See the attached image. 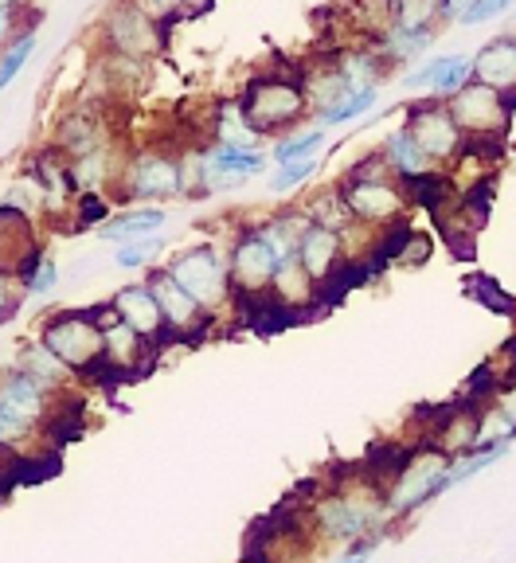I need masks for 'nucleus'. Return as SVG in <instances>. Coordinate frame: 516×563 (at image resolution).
Listing matches in <instances>:
<instances>
[{
	"mask_svg": "<svg viewBox=\"0 0 516 563\" xmlns=\"http://www.w3.org/2000/svg\"><path fill=\"white\" fill-rule=\"evenodd\" d=\"M168 274L200 301V309H216L228 294H235L231 290V271L223 266V258H219L211 246H196V251L180 255L168 266Z\"/></svg>",
	"mask_w": 516,
	"mask_h": 563,
	"instance_id": "obj_7",
	"label": "nucleus"
},
{
	"mask_svg": "<svg viewBox=\"0 0 516 563\" xmlns=\"http://www.w3.org/2000/svg\"><path fill=\"white\" fill-rule=\"evenodd\" d=\"M28 427H32V422H28V419H20V415H12L9 407H0V442H17V439H24Z\"/></svg>",
	"mask_w": 516,
	"mask_h": 563,
	"instance_id": "obj_33",
	"label": "nucleus"
},
{
	"mask_svg": "<svg viewBox=\"0 0 516 563\" xmlns=\"http://www.w3.org/2000/svg\"><path fill=\"white\" fill-rule=\"evenodd\" d=\"M403 130L411 133V141L435 161L438 168L454 165L465 153V130L458 125V118L450 114L447 98H419V102H407V114H403Z\"/></svg>",
	"mask_w": 516,
	"mask_h": 563,
	"instance_id": "obj_3",
	"label": "nucleus"
},
{
	"mask_svg": "<svg viewBox=\"0 0 516 563\" xmlns=\"http://www.w3.org/2000/svg\"><path fill=\"white\" fill-rule=\"evenodd\" d=\"M516 0H477V4L458 20V27H477V24H490V20H501Z\"/></svg>",
	"mask_w": 516,
	"mask_h": 563,
	"instance_id": "obj_31",
	"label": "nucleus"
},
{
	"mask_svg": "<svg viewBox=\"0 0 516 563\" xmlns=\"http://www.w3.org/2000/svg\"><path fill=\"white\" fill-rule=\"evenodd\" d=\"M12 4H17V0H0V9H12Z\"/></svg>",
	"mask_w": 516,
	"mask_h": 563,
	"instance_id": "obj_38",
	"label": "nucleus"
},
{
	"mask_svg": "<svg viewBox=\"0 0 516 563\" xmlns=\"http://www.w3.org/2000/svg\"><path fill=\"white\" fill-rule=\"evenodd\" d=\"M447 102H450V114L465 130V137H505L508 125H513V110H508L505 95L493 90L490 82L470 79Z\"/></svg>",
	"mask_w": 516,
	"mask_h": 563,
	"instance_id": "obj_4",
	"label": "nucleus"
},
{
	"mask_svg": "<svg viewBox=\"0 0 516 563\" xmlns=\"http://www.w3.org/2000/svg\"><path fill=\"white\" fill-rule=\"evenodd\" d=\"M125 188L138 200H168V196L184 192V161L168 157L161 150H150L133 157L130 173H125Z\"/></svg>",
	"mask_w": 516,
	"mask_h": 563,
	"instance_id": "obj_9",
	"label": "nucleus"
},
{
	"mask_svg": "<svg viewBox=\"0 0 516 563\" xmlns=\"http://www.w3.org/2000/svg\"><path fill=\"white\" fill-rule=\"evenodd\" d=\"M0 470H4V442H0Z\"/></svg>",
	"mask_w": 516,
	"mask_h": 563,
	"instance_id": "obj_39",
	"label": "nucleus"
},
{
	"mask_svg": "<svg viewBox=\"0 0 516 563\" xmlns=\"http://www.w3.org/2000/svg\"><path fill=\"white\" fill-rule=\"evenodd\" d=\"M168 223L165 208H133L125 216H118L114 223H106L98 235L102 239H114V243H130V239H150V235H161Z\"/></svg>",
	"mask_w": 516,
	"mask_h": 563,
	"instance_id": "obj_18",
	"label": "nucleus"
},
{
	"mask_svg": "<svg viewBox=\"0 0 516 563\" xmlns=\"http://www.w3.org/2000/svg\"><path fill=\"white\" fill-rule=\"evenodd\" d=\"M473 79L490 82L501 95L516 90V32H505L473 55Z\"/></svg>",
	"mask_w": 516,
	"mask_h": 563,
	"instance_id": "obj_13",
	"label": "nucleus"
},
{
	"mask_svg": "<svg viewBox=\"0 0 516 563\" xmlns=\"http://www.w3.org/2000/svg\"><path fill=\"white\" fill-rule=\"evenodd\" d=\"M278 255L274 246L263 239V231L251 228L239 235V243L231 246V290L235 294H266L274 286V274H278Z\"/></svg>",
	"mask_w": 516,
	"mask_h": 563,
	"instance_id": "obj_8",
	"label": "nucleus"
},
{
	"mask_svg": "<svg viewBox=\"0 0 516 563\" xmlns=\"http://www.w3.org/2000/svg\"><path fill=\"white\" fill-rule=\"evenodd\" d=\"M102 35L110 40V47H114L118 55H133V59L153 55L161 47V24L153 16H145L133 0H122V4L106 16Z\"/></svg>",
	"mask_w": 516,
	"mask_h": 563,
	"instance_id": "obj_10",
	"label": "nucleus"
},
{
	"mask_svg": "<svg viewBox=\"0 0 516 563\" xmlns=\"http://www.w3.org/2000/svg\"><path fill=\"white\" fill-rule=\"evenodd\" d=\"M387 16L392 27L403 32H435L447 12H442V0H387Z\"/></svg>",
	"mask_w": 516,
	"mask_h": 563,
	"instance_id": "obj_20",
	"label": "nucleus"
},
{
	"mask_svg": "<svg viewBox=\"0 0 516 563\" xmlns=\"http://www.w3.org/2000/svg\"><path fill=\"white\" fill-rule=\"evenodd\" d=\"M266 165H274L271 153L216 141L211 150L200 153V192H235L251 176L266 173Z\"/></svg>",
	"mask_w": 516,
	"mask_h": 563,
	"instance_id": "obj_6",
	"label": "nucleus"
},
{
	"mask_svg": "<svg viewBox=\"0 0 516 563\" xmlns=\"http://www.w3.org/2000/svg\"><path fill=\"white\" fill-rule=\"evenodd\" d=\"M321 528L329 532V537L337 540H352V537H364L367 528H372V509H360V505L352 501H321Z\"/></svg>",
	"mask_w": 516,
	"mask_h": 563,
	"instance_id": "obj_19",
	"label": "nucleus"
},
{
	"mask_svg": "<svg viewBox=\"0 0 516 563\" xmlns=\"http://www.w3.org/2000/svg\"><path fill=\"white\" fill-rule=\"evenodd\" d=\"M44 344L67 368H79V372H90L106 356V333L98 325V317L59 313L44 329Z\"/></svg>",
	"mask_w": 516,
	"mask_h": 563,
	"instance_id": "obj_5",
	"label": "nucleus"
},
{
	"mask_svg": "<svg viewBox=\"0 0 516 563\" xmlns=\"http://www.w3.org/2000/svg\"><path fill=\"white\" fill-rule=\"evenodd\" d=\"M367 552H372V544H367V548H360L356 555H349V560H341V563H364V560H367Z\"/></svg>",
	"mask_w": 516,
	"mask_h": 563,
	"instance_id": "obj_37",
	"label": "nucleus"
},
{
	"mask_svg": "<svg viewBox=\"0 0 516 563\" xmlns=\"http://www.w3.org/2000/svg\"><path fill=\"white\" fill-rule=\"evenodd\" d=\"M470 294L482 301L485 309H493V313H513V309H516V298L501 290L490 274H477V278H470Z\"/></svg>",
	"mask_w": 516,
	"mask_h": 563,
	"instance_id": "obj_28",
	"label": "nucleus"
},
{
	"mask_svg": "<svg viewBox=\"0 0 516 563\" xmlns=\"http://www.w3.org/2000/svg\"><path fill=\"white\" fill-rule=\"evenodd\" d=\"M55 282H59V271H55V263L44 255V263H40L32 274H28V294H32V298H35V294H47L55 286Z\"/></svg>",
	"mask_w": 516,
	"mask_h": 563,
	"instance_id": "obj_32",
	"label": "nucleus"
},
{
	"mask_svg": "<svg viewBox=\"0 0 516 563\" xmlns=\"http://www.w3.org/2000/svg\"><path fill=\"white\" fill-rule=\"evenodd\" d=\"M473 79V55H430L399 79L403 90H427L435 98H450Z\"/></svg>",
	"mask_w": 516,
	"mask_h": 563,
	"instance_id": "obj_11",
	"label": "nucleus"
},
{
	"mask_svg": "<svg viewBox=\"0 0 516 563\" xmlns=\"http://www.w3.org/2000/svg\"><path fill=\"white\" fill-rule=\"evenodd\" d=\"M32 52H35V32H20L17 40L4 47V55H0V90L9 87V82H17L20 67H24Z\"/></svg>",
	"mask_w": 516,
	"mask_h": 563,
	"instance_id": "obj_25",
	"label": "nucleus"
},
{
	"mask_svg": "<svg viewBox=\"0 0 516 563\" xmlns=\"http://www.w3.org/2000/svg\"><path fill=\"white\" fill-rule=\"evenodd\" d=\"M114 309L125 317V325H133L141 336H157L165 329V313H161L153 286H125V290H118Z\"/></svg>",
	"mask_w": 516,
	"mask_h": 563,
	"instance_id": "obj_16",
	"label": "nucleus"
},
{
	"mask_svg": "<svg viewBox=\"0 0 516 563\" xmlns=\"http://www.w3.org/2000/svg\"><path fill=\"white\" fill-rule=\"evenodd\" d=\"M246 122L263 137L274 133H294V125L314 110L306 95V67L298 75H282V70H266L259 79L246 82V90L239 95Z\"/></svg>",
	"mask_w": 516,
	"mask_h": 563,
	"instance_id": "obj_1",
	"label": "nucleus"
},
{
	"mask_svg": "<svg viewBox=\"0 0 516 563\" xmlns=\"http://www.w3.org/2000/svg\"><path fill=\"white\" fill-rule=\"evenodd\" d=\"M473 4H477V0H442V12H447V20H454V24H458V20H462Z\"/></svg>",
	"mask_w": 516,
	"mask_h": 563,
	"instance_id": "obj_35",
	"label": "nucleus"
},
{
	"mask_svg": "<svg viewBox=\"0 0 516 563\" xmlns=\"http://www.w3.org/2000/svg\"><path fill=\"white\" fill-rule=\"evenodd\" d=\"M447 457L430 450V454H419L415 462H407L399 474V489L392 493V509H415L430 497V493H442V477H447Z\"/></svg>",
	"mask_w": 516,
	"mask_h": 563,
	"instance_id": "obj_12",
	"label": "nucleus"
},
{
	"mask_svg": "<svg viewBox=\"0 0 516 563\" xmlns=\"http://www.w3.org/2000/svg\"><path fill=\"white\" fill-rule=\"evenodd\" d=\"M376 102H380V87H364V90H352L349 98H344L337 110H329V114H317V125H344V122H356V118H364V114H372L376 110Z\"/></svg>",
	"mask_w": 516,
	"mask_h": 563,
	"instance_id": "obj_24",
	"label": "nucleus"
},
{
	"mask_svg": "<svg viewBox=\"0 0 516 563\" xmlns=\"http://www.w3.org/2000/svg\"><path fill=\"white\" fill-rule=\"evenodd\" d=\"M12 9H17V4H12ZM12 9H0V44H9L12 40Z\"/></svg>",
	"mask_w": 516,
	"mask_h": 563,
	"instance_id": "obj_36",
	"label": "nucleus"
},
{
	"mask_svg": "<svg viewBox=\"0 0 516 563\" xmlns=\"http://www.w3.org/2000/svg\"><path fill=\"white\" fill-rule=\"evenodd\" d=\"M259 137L263 133L254 130L251 122H246L243 106L235 102H223L216 114V141H223V145H246V150H259Z\"/></svg>",
	"mask_w": 516,
	"mask_h": 563,
	"instance_id": "obj_22",
	"label": "nucleus"
},
{
	"mask_svg": "<svg viewBox=\"0 0 516 563\" xmlns=\"http://www.w3.org/2000/svg\"><path fill=\"white\" fill-rule=\"evenodd\" d=\"M0 407H9L12 415L35 422L40 415H44V387L35 384L28 372H20V376H9L4 384H0Z\"/></svg>",
	"mask_w": 516,
	"mask_h": 563,
	"instance_id": "obj_21",
	"label": "nucleus"
},
{
	"mask_svg": "<svg viewBox=\"0 0 516 563\" xmlns=\"http://www.w3.org/2000/svg\"><path fill=\"white\" fill-rule=\"evenodd\" d=\"M341 196L360 223H384V228L395 216H403V208L411 203L407 192H403L399 176L387 168L384 153H372L367 161H360V165L344 176Z\"/></svg>",
	"mask_w": 516,
	"mask_h": 563,
	"instance_id": "obj_2",
	"label": "nucleus"
},
{
	"mask_svg": "<svg viewBox=\"0 0 516 563\" xmlns=\"http://www.w3.org/2000/svg\"><path fill=\"white\" fill-rule=\"evenodd\" d=\"M161 251V235H150V239H130V243L118 246L114 255V266H122V271H133V266H145L153 255Z\"/></svg>",
	"mask_w": 516,
	"mask_h": 563,
	"instance_id": "obj_30",
	"label": "nucleus"
},
{
	"mask_svg": "<svg viewBox=\"0 0 516 563\" xmlns=\"http://www.w3.org/2000/svg\"><path fill=\"white\" fill-rule=\"evenodd\" d=\"M384 161H387V168H392L395 176H419V173H430V168H438L435 161L427 157V153L419 150V145H415L411 141V133L403 130H392L384 137Z\"/></svg>",
	"mask_w": 516,
	"mask_h": 563,
	"instance_id": "obj_17",
	"label": "nucleus"
},
{
	"mask_svg": "<svg viewBox=\"0 0 516 563\" xmlns=\"http://www.w3.org/2000/svg\"><path fill=\"white\" fill-rule=\"evenodd\" d=\"M145 16H153L161 27L173 24V20H180L184 12H193V9H204V4H211V0H133Z\"/></svg>",
	"mask_w": 516,
	"mask_h": 563,
	"instance_id": "obj_27",
	"label": "nucleus"
},
{
	"mask_svg": "<svg viewBox=\"0 0 516 563\" xmlns=\"http://www.w3.org/2000/svg\"><path fill=\"white\" fill-rule=\"evenodd\" d=\"M321 168V157H309V161H294V165H278L271 176V192L274 196H286L294 192V188H301L309 180V176Z\"/></svg>",
	"mask_w": 516,
	"mask_h": 563,
	"instance_id": "obj_26",
	"label": "nucleus"
},
{
	"mask_svg": "<svg viewBox=\"0 0 516 563\" xmlns=\"http://www.w3.org/2000/svg\"><path fill=\"white\" fill-rule=\"evenodd\" d=\"M150 286H153V294H157L161 313H165V325L168 329H193V325H200V301L184 290L173 274L157 271Z\"/></svg>",
	"mask_w": 516,
	"mask_h": 563,
	"instance_id": "obj_15",
	"label": "nucleus"
},
{
	"mask_svg": "<svg viewBox=\"0 0 516 563\" xmlns=\"http://www.w3.org/2000/svg\"><path fill=\"white\" fill-rule=\"evenodd\" d=\"M24 368H28V376L35 379L40 387H47V384H55L59 379V372H63V361L55 356L47 344H40V349H32L24 356Z\"/></svg>",
	"mask_w": 516,
	"mask_h": 563,
	"instance_id": "obj_29",
	"label": "nucleus"
},
{
	"mask_svg": "<svg viewBox=\"0 0 516 563\" xmlns=\"http://www.w3.org/2000/svg\"><path fill=\"white\" fill-rule=\"evenodd\" d=\"M298 258L306 266L309 278L321 286L337 266L344 263V246H341V231L333 228H321V223H309L306 235H301V246H298Z\"/></svg>",
	"mask_w": 516,
	"mask_h": 563,
	"instance_id": "obj_14",
	"label": "nucleus"
},
{
	"mask_svg": "<svg viewBox=\"0 0 516 563\" xmlns=\"http://www.w3.org/2000/svg\"><path fill=\"white\" fill-rule=\"evenodd\" d=\"M321 145H325V125H314V130H306V133H286V137L278 141L271 150V161H274V168L278 165H294V161H309V157H317L321 153Z\"/></svg>",
	"mask_w": 516,
	"mask_h": 563,
	"instance_id": "obj_23",
	"label": "nucleus"
},
{
	"mask_svg": "<svg viewBox=\"0 0 516 563\" xmlns=\"http://www.w3.org/2000/svg\"><path fill=\"white\" fill-rule=\"evenodd\" d=\"M79 203H83V211H79V228H87V223H95V220H106V200L98 192H83L79 196Z\"/></svg>",
	"mask_w": 516,
	"mask_h": 563,
	"instance_id": "obj_34",
	"label": "nucleus"
}]
</instances>
